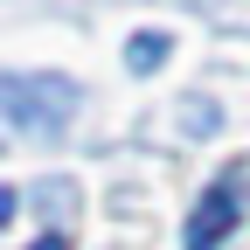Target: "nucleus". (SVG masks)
Wrapping results in <instances>:
<instances>
[{
  "instance_id": "4",
  "label": "nucleus",
  "mask_w": 250,
  "mask_h": 250,
  "mask_svg": "<svg viewBox=\"0 0 250 250\" xmlns=\"http://www.w3.org/2000/svg\"><path fill=\"white\" fill-rule=\"evenodd\" d=\"M28 250H70V236H35Z\"/></svg>"
},
{
  "instance_id": "3",
  "label": "nucleus",
  "mask_w": 250,
  "mask_h": 250,
  "mask_svg": "<svg viewBox=\"0 0 250 250\" xmlns=\"http://www.w3.org/2000/svg\"><path fill=\"white\" fill-rule=\"evenodd\" d=\"M167 35H132V42H125V62H132V70H153V62H167Z\"/></svg>"
},
{
  "instance_id": "2",
  "label": "nucleus",
  "mask_w": 250,
  "mask_h": 250,
  "mask_svg": "<svg viewBox=\"0 0 250 250\" xmlns=\"http://www.w3.org/2000/svg\"><path fill=\"white\" fill-rule=\"evenodd\" d=\"M236 215H243V188H236V174H223L202 195V208L188 215V250H223V236L236 229Z\"/></svg>"
},
{
  "instance_id": "5",
  "label": "nucleus",
  "mask_w": 250,
  "mask_h": 250,
  "mask_svg": "<svg viewBox=\"0 0 250 250\" xmlns=\"http://www.w3.org/2000/svg\"><path fill=\"white\" fill-rule=\"evenodd\" d=\"M7 215H14V188H0V229H7Z\"/></svg>"
},
{
  "instance_id": "1",
  "label": "nucleus",
  "mask_w": 250,
  "mask_h": 250,
  "mask_svg": "<svg viewBox=\"0 0 250 250\" xmlns=\"http://www.w3.org/2000/svg\"><path fill=\"white\" fill-rule=\"evenodd\" d=\"M83 90L77 77H56V70H14L0 77V118L21 125V132H62V125L77 118Z\"/></svg>"
}]
</instances>
